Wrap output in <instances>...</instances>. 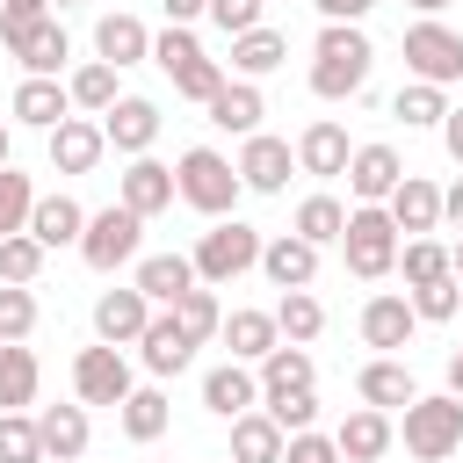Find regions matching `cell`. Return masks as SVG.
Segmentation results:
<instances>
[{"label":"cell","instance_id":"obj_6","mask_svg":"<svg viewBox=\"0 0 463 463\" xmlns=\"http://www.w3.org/2000/svg\"><path fill=\"white\" fill-rule=\"evenodd\" d=\"M137 253H145V217H137V210H123V203H109V210H87L80 260H87L94 275H116V268H130Z\"/></svg>","mask_w":463,"mask_h":463},{"label":"cell","instance_id":"obj_50","mask_svg":"<svg viewBox=\"0 0 463 463\" xmlns=\"http://www.w3.org/2000/svg\"><path fill=\"white\" fill-rule=\"evenodd\" d=\"M43 14H51V0H0V43L14 51V43L43 22Z\"/></svg>","mask_w":463,"mask_h":463},{"label":"cell","instance_id":"obj_8","mask_svg":"<svg viewBox=\"0 0 463 463\" xmlns=\"http://www.w3.org/2000/svg\"><path fill=\"white\" fill-rule=\"evenodd\" d=\"M130 383H137V376H130V354H123V347L94 340V347L72 354V398H80V405H123Z\"/></svg>","mask_w":463,"mask_h":463},{"label":"cell","instance_id":"obj_19","mask_svg":"<svg viewBox=\"0 0 463 463\" xmlns=\"http://www.w3.org/2000/svg\"><path fill=\"white\" fill-rule=\"evenodd\" d=\"M260 275L275 289H311L318 282V246L297 239V232H275V239H260Z\"/></svg>","mask_w":463,"mask_h":463},{"label":"cell","instance_id":"obj_9","mask_svg":"<svg viewBox=\"0 0 463 463\" xmlns=\"http://www.w3.org/2000/svg\"><path fill=\"white\" fill-rule=\"evenodd\" d=\"M101 137H109V152H123V159L152 152V145H159V101H152V94H116V101L101 109Z\"/></svg>","mask_w":463,"mask_h":463},{"label":"cell","instance_id":"obj_48","mask_svg":"<svg viewBox=\"0 0 463 463\" xmlns=\"http://www.w3.org/2000/svg\"><path fill=\"white\" fill-rule=\"evenodd\" d=\"M166 80H174V94H181V101H210L232 72H224V58H210V51H203V58H188V65H181V72H166Z\"/></svg>","mask_w":463,"mask_h":463},{"label":"cell","instance_id":"obj_31","mask_svg":"<svg viewBox=\"0 0 463 463\" xmlns=\"http://www.w3.org/2000/svg\"><path fill=\"white\" fill-rule=\"evenodd\" d=\"M282 58H289V36L268 29V22H253V29L232 36V72H239V80H268Z\"/></svg>","mask_w":463,"mask_h":463},{"label":"cell","instance_id":"obj_57","mask_svg":"<svg viewBox=\"0 0 463 463\" xmlns=\"http://www.w3.org/2000/svg\"><path fill=\"white\" fill-rule=\"evenodd\" d=\"M449 398H463V347L449 354Z\"/></svg>","mask_w":463,"mask_h":463},{"label":"cell","instance_id":"obj_27","mask_svg":"<svg viewBox=\"0 0 463 463\" xmlns=\"http://www.w3.org/2000/svg\"><path fill=\"white\" fill-rule=\"evenodd\" d=\"M130 268H137L130 282H137V289L152 297V311H166V304H174L181 289H195V260H188V253H137Z\"/></svg>","mask_w":463,"mask_h":463},{"label":"cell","instance_id":"obj_54","mask_svg":"<svg viewBox=\"0 0 463 463\" xmlns=\"http://www.w3.org/2000/svg\"><path fill=\"white\" fill-rule=\"evenodd\" d=\"M441 145H449V159L463 166V101H449V116H441Z\"/></svg>","mask_w":463,"mask_h":463},{"label":"cell","instance_id":"obj_15","mask_svg":"<svg viewBox=\"0 0 463 463\" xmlns=\"http://www.w3.org/2000/svg\"><path fill=\"white\" fill-rule=\"evenodd\" d=\"M130 347H137V362H145L152 376H181V369L195 362V340L181 333V318H174V311H152V318H145V333H137Z\"/></svg>","mask_w":463,"mask_h":463},{"label":"cell","instance_id":"obj_41","mask_svg":"<svg viewBox=\"0 0 463 463\" xmlns=\"http://www.w3.org/2000/svg\"><path fill=\"white\" fill-rule=\"evenodd\" d=\"M405 304H412V318H420V326H449V318L463 311V282H456V275L412 282V289H405Z\"/></svg>","mask_w":463,"mask_h":463},{"label":"cell","instance_id":"obj_52","mask_svg":"<svg viewBox=\"0 0 463 463\" xmlns=\"http://www.w3.org/2000/svg\"><path fill=\"white\" fill-rule=\"evenodd\" d=\"M260 7H268V0H210L203 14H210L224 36H239V29H253V22H260Z\"/></svg>","mask_w":463,"mask_h":463},{"label":"cell","instance_id":"obj_11","mask_svg":"<svg viewBox=\"0 0 463 463\" xmlns=\"http://www.w3.org/2000/svg\"><path fill=\"white\" fill-rule=\"evenodd\" d=\"M51 137V174H94L101 166V152H109V137H101V116H65L58 130H43Z\"/></svg>","mask_w":463,"mask_h":463},{"label":"cell","instance_id":"obj_60","mask_svg":"<svg viewBox=\"0 0 463 463\" xmlns=\"http://www.w3.org/2000/svg\"><path fill=\"white\" fill-rule=\"evenodd\" d=\"M65 7H87V0H51V14H65Z\"/></svg>","mask_w":463,"mask_h":463},{"label":"cell","instance_id":"obj_34","mask_svg":"<svg viewBox=\"0 0 463 463\" xmlns=\"http://www.w3.org/2000/svg\"><path fill=\"white\" fill-rule=\"evenodd\" d=\"M217 340L232 347V362H260V354H268L282 333H275V311H224Z\"/></svg>","mask_w":463,"mask_h":463},{"label":"cell","instance_id":"obj_13","mask_svg":"<svg viewBox=\"0 0 463 463\" xmlns=\"http://www.w3.org/2000/svg\"><path fill=\"white\" fill-rule=\"evenodd\" d=\"M7 116H14L22 130H58V123L72 116V94H65V80H43V72H22V87L7 94Z\"/></svg>","mask_w":463,"mask_h":463},{"label":"cell","instance_id":"obj_7","mask_svg":"<svg viewBox=\"0 0 463 463\" xmlns=\"http://www.w3.org/2000/svg\"><path fill=\"white\" fill-rule=\"evenodd\" d=\"M405 72L427 80V87H456L463 80V36L449 22H434V14H420L405 29Z\"/></svg>","mask_w":463,"mask_h":463},{"label":"cell","instance_id":"obj_43","mask_svg":"<svg viewBox=\"0 0 463 463\" xmlns=\"http://www.w3.org/2000/svg\"><path fill=\"white\" fill-rule=\"evenodd\" d=\"M36 318H43L36 289H29V282H0V340H29Z\"/></svg>","mask_w":463,"mask_h":463},{"label":"cell","instance_id":"obj_37","mask_svg":"<svg viewBox=\"0 0 463 463\" xmlns=\"http://www.w3.org/2000/svg\"><path fill=\"white\" fill-rule=\"evenodd\" d=\"M65 94H72V109H80V116H101L123 87H116V65H109V58H87V65H72V72H65Z\"/></svg>","mask_w":463,"mask_h":463},{"label":"cell","instance_id":"obj_47","mask_svg":"<svg viewBox=\"0 0 463 463\" xmlns=\"http://www.w3.org/2000/svg\"><path fill=\"white\" fill-rule=\"evenodd\" d=\"M29 203H36V181H29V174L7 159V166H0V239L29 224Z\"/></svg>","mask_w":463,"mask_h":463},{"label":"cell","instance_id":"obj_56","mask_svg":"<svg viewBox=\"0 0 463 463\" xmlns=\"http://www.w3.org/2000/svg\"><path fill=\"white\" fill-rule=\"evenodd\" d=\"M441 217L463 232V181H449V188H441Z\"/></svg>","mask_w":463,"mask_h":463},{"label":"cell","instance_id":"obj_32","mask_svg":"<svg viewBox=\"0 0 463 463\" xmlns=\"http://www.w3.org/2000/svg\"><path fill=\"white\" fill-rule=\"evenodd\" d=\"M116 420H123V434H130V441H145V449H152V441L166 434V420H174V398H166L159 383H130V398L116 405Z\"/></svg>","mask_w":463,"mask_h":463},{"label":"cell","instance_id":"obj_29","mask_svg":"<svg viewBox=\"0 0 463 463\" xmlns=\"http://www.w3.org/2000/svg\"><path fill=\"white\" fill-rule=\"evenodd\" d=\"M253 376H260V398H268V391H311V383H318V362H311V347L275 340V347L253 362Z\"/></svg>","mask_w":463,"mask_h":463},{"label":"cell","instance_id":"obj_46","mask_svg":"<svg viewBox=\"0 0 463 463\" xmlns=\"http://www.w3.org/2000/svg\"><path fill=\"white\" fill-rule=\"evenodd\" d=\"M0 463H43L36 412H0Z\"/></svg>","mask_w":463,"mask_h":463},{"label":"cell","instance_id":"obj_4","mask_svg":"<svg viewBox=\"0 0 463 463\" xmlns=\"http://www.w3.org/2000/svg\"><path fill=\"white\" fill-rule=\"evenodd\" d=\"M340 260L354 282H383L398 268V224L383 203H354L347 210V232H340Z\"/></svg>","mask_w":463,"mask_h":463},{"label":"cell","instance_id":"obj_10","mask_svg":"<svg viewBox=\"0 0 463 463\" xmlns=\"http://www.w3.org/2000/svg\"><path fill=\"white\" fill-rule=\"evenodd\" d=\"M239 181H246V195H282L289 188V174H297V152H289V137H268V130H253V137H239Z\"/></svg>","mask_w":463,"mask_h":463},{"label":"cell","instance_id":"obj_44","mask_svg":"<svg viewBox=\"0 0 463 463\" xmlns=\"http://www.w3.org/2000/svg\"><path fill=\"white\" fill-rule=\"evenodd\" d=\"M260 412H268L282 434H304V427H318V391H268Z\"/></svg>","mask_w":463,"mask_h":463},{"label":"cell","instance_id":"obj_38","mask_svg":"<svg viewBox=\"0 0 463 463\" xmlns=\"http://www.w3.org/2000/svg\"><path fill=\"white\" fill-rule=\"evenodd\" d=\"M391 116H398L405 130H441V116H449V87H427V80H405V87L391 94Z\"/></svg>","mask_w":463,"mask_h":463},{"label":"cell","instance_id":"obj_24","mask_svg":"<svg viewBox=\"0 0 463 463\" xmlns=\"http://www.w3.org/2000/svg\"><path fill=\"white\" fill-rule=\"evenodd\" d=\"M36 434H43V463H80L87 441H94L80 398H72V405H43V412H36Z\"/></svg>","mask_w":463,"mask_h":463},{"label":"cell","instance_id":"obj_2","mask_svg":"<svg viewBox=\"0 0 463 463\" xmlns=\"http://www.w3.org/2000/svg\"><path fill=\"white\" fill-rule=\"evenodd\" d=\"M239 195H246V181H239V166L217 145H188L174 159V203H188L195 217H232Z\"/></svg>","mask_w":463,"mask_h":463},{"label":"cell","instance_id":"obj_55","mask_svg":"<svg viewBox=\"0 0 463 463\" xmlns=\"http://www.w3.org/2000/svg\"><path fill=\"white\" fill-rule=\"evenodd\" d=\"M203 7H210V0H159V14H166V22H188V29L203 22Z\"/></svg>","mask_w":463,"mask_h":463},{"label":"cell","instance_id":"obj_17","mask_svg":"<svg viewBox=\"0 0 463 463\" xmlns=\"http://www.w3.org/2000/svg\"><path fill=\"white\" fill-rule=\"evenodd\" d=\"M383 210H391L398 239H420V232H434V224H441V188H434L427 174H412V166H405V181L383 195Z\"/></svg>","mask_w":463,"mask_h":463},{"label":"cell","instance_id":"obj_53","mask_svg":"<svg viewBox=\"0 0 463 463\" xmlns=\"http://www.w3.org/2000/svg\"><path fill=\"white\" fill-rule=\"evenodd\" d=\"M311 7H318V22H362L376 0H311Z\"/></svg>","mask_w":463,"mask_h":463},{"label":"cell","instance_id":"obj_16","mask_svg":"<svg viewBox=\"0 0 463 463\" xmlns=\"http://www.w3.org/2000/svg\"><path fill=\"white\" fill-rule=\"evenodd\" d=\"M289 152H297V174H311V181H340L354 145H347V130H340L333 116H318V123H304V137H297Z\"/></svg>","mask_w":463,"mask_h":463},{"label":"cell","instance_id":"obj_3","mask_svg":"<svg viewBox=\"0 0 463 463\" xmlns=\"http://www.w3.org/2000/svg\"><path fill=\"white\" fill-rule=\"evenodd\" d=\"M398 427V441H405V456L412 463H441V456H456L463 449V398H449V391H420L412 405H405V420H391Z\"/></svg>","mask_w":463,"mask_h":463},{"label":"cell","instance_id":"obj_61","mask_svg":"<svg viewBox=\"0 0 463 463\" xmlns=\"http://www.w3.org/2000/svg\"><path fill=\"white\" fill-rule=\"evenodd\" d=\"M0 130H7V109H0Z\"/></svg>","mask_w":463,"mask_h":463},{"label":"cell","instance_id":"obj_42","mask_svg":"<svg viewBox=\"0 0 463 463\" xmlns=\"http://www.w3.org/2000/svg\"><path fill=\"white\" fill-rule=\"evenodd\" d=\"M391 275H405V289H412V282H434V275H449V246H441L434 232L398 239V268H391Z\"/></svg>","mask_w":463,"mask_h":463},{"label":"cell","instance_id":"obj_49","mask_svg":"<svg viewBox=\"0 0 463 463\" xmlns=\"http://www.w3.org/2000/svg\"><path fill=\"white\" fill-rule=\"evenodd\" d=\"M188 58H203V43H195V29H188V22H166V29L152 36V65H159V72H181Z\"/></svg>","mask_w":463,"mask_h":463},{"label":"cell","instance_id":"obj_59","mask_svg":"<svg viewBox=\"0 0 463 463\" xmlns=\"http://www.w3.org/2000/svg\"><path fill=\"white\" fill-rule=\"evenodd\" d=\"M412 7H420V14H441V7H449V0H412Z\"/></svg>","mask_w":463,"mask_h":463},{"label":"cell","instance_id":"obj_35","mask_svg":"<svg viewBox=\"0 0 463 463\" xmlns=\"http://www.w3.org/2000/svg\"><path fill=\"white\" fill-rule=\"evenodd\" d=\"M282 441H289V434H282L260 405L232 420V463H282Z\"/></svg>","mask_w":463,"mask_h":463},{"label":"cell","instance_id":"obj_39","mask_svg":"<svg viewBox=\"0 0 463 463\" xmlns=\"http://www.w3.org/2000/svg\"><path fill=\"white\" fill-rule=\"evenodd\" d=\"M275 333L297 340V347H311V340L326 333V304H318L311 289H282V297H275Z\"/></svg>","mask_w":463,"mask_h":463},{"label":"cell","instance_id":"obj_20","mask_svg":"<svg viewBox=\"0 0 463 463\" xmlns=\"http://www.w3.org/2000/svg\"><path fill=\"white\" fill-rule=\"evenodd\" d=\"M145 318H152V297H145L137 282L94 297V340H109V347H130V340L145 333Z\"/></svg>","mask_w":463,"mask_h":463},{"label":"cell","instance_id":"obj_18","mask_svg":"<svg viewBox=\"0 0 463 463\" xmlns=\"http://www.w3.org/2000/svg\"><path fill=\"white\" fill-rule=\"evenodd\" d=\"M43 253H58V246H80V232H87V210L65 195V188H51V195H36L29 203V224H22Z\"/></svg>","mask_w":463,"mask_h":463},{"label":"cell","instance_id":"obj_14","mask_svg":"<svg viewBox=\"0 0 463 463\" xmlns=\"http://www.w3.org/2000/svg\"><path fill=\"white\" fill-rule=\"evenodd\" d=\"M398 181H405L398 145H383V137H376V145H354V152H347V195H354V203H383Z\"/></svg>","mask_w":463,"mask_h":463},{"label":"cell","instance_id":"obj_21","mask_svg":"<svg viewBox=\"0 0 463 463\" xmlns=\"http://www.w3.org/2000/svg\"><path fill=\"white\" fill-rule=\"evenodd\" d=\"M412 333H420V318H412V304H405L398 289H376V297L362 304V340H369L376 354H405Z\"/></svg>","mask_w":463,"mask_h":463},{"label":"cell","instance_id":"obj_1","mask_svg":"<svg viewBox=\"0 0 463 463\" xmlns=\"http://www.w3.org/2000/svg\"><path fill=\"white\" fill-rule=\"evenodd\" d=\"M376 72V43L362 22H318V43H311V94L318 101H354Z\"/></svg>","mask_w":463,"mask_h":463},{"label":"cell","instance_id":"obj_28","mask_svg":"<svg viewBox=\"0 0 463 463\" xmlns=\"http://www.w3.org/2000/svg\"><path fill=\"white\" fill-rule=\"evenodd\" d=\"M94 58H109L116 72H123V65H145V58H152V29H145L137 14H101V22H94Z\"/></svg>","mask_w":463,"mask_h":463},{"label":"cell","instance_id":"obj_45","mask_svg":"<svg viewBox=\"0 0 463 463\" xmlns=\"http://www.w3.org/2000/svg\"><path fill=\"white\" fill-rule=\"evenodd\" d=\"M43 260H51V253H43L29 232H7V239H0V282H29V289H36Z\"/></svg>","mask_w":463,"mask_h":463},{"label":"cell","instance_id":"obj_40","mask_svg":"<svg viewBox=\"0 0 463 463\" xmlns=\"http://www.w3.org/2000/svg\"><path fill=\"white\" fill-rule=\"evenodd\" d=\"M174 318H181V333L203 347V340H217V326H224V304H217V289L210 282H195V289H181L174 304H166Z\"/></svg>","mask_w":463,"mask_h":463},{"label":"cell","instance_id":"obj_58","mask_svg":"<svg viewBox=\"0 0 463 463\" xmlns=\"http://www.w3.org/2000/svg\"><path fill=\"white\" fill-rule=\"evenodd\" d=\"M449 275H456V282H463V239H456V246H449Z\"/></svg>","mask_w":463,"mask_h":463},{"label":"cell","instance_id":"obj_12","mask_svg":"<svg viewBox=\"0 0 463 463\" xmlns=\"http://www.w3.org/2000/svg\"><path fill=\"white\" fill-rule=\"evenodd\" d=\"M116 203H123V210H137V217L152 224L159 210H174V166H159L152 152H137V159L116 174Z\"/></svg>","mask_w":463,"mask_h":463},{"label":"cell","instance_id":"obj_30","mask_svg":"<svg viewBox=\"0 0 463 463\" xmlns=\"http://www.w3.org/2000/svg\"><path fill=\"white\" fill-rule=\"evenodd\" d=\"M36 383H43V362H36V347H22V340H0V412H29V405H36Z\"/></svg>","mask_w":463,"mask_h":463},{"label":"cell","instance_id":"obj_22","mask_svg":"<svg viewBox=\"0 0 463 463\" xmlns=\"http://www.w3.org/2000/svg\"><path fill=\"white\" fill-rule=\"evenodd\" d=\"M391 441H398V427H391V412H376V405H354V412L333 427L340 463H376V456H391Z\"/></svg>","mask_w":463,"mask_h":463},{"label":"cell","instance_id":"obj_51","mask_svg":"<svg viewBox=\"0 0 463 463\" xmlns=\"http://www.w3.org/2000/svg\"><path fill=\"white\" fill-rule=\"evenodd\" d=\"M282 463H340V449H333V434L304 427V434H289V441H282Z\"/></svg>","mask_w":463,"mask_h":463},{"label":"cell","instance_id":"obj_33","mask_svg":"<svg viewBox=\"0 0 463 463\" xmlns=\"http://www.w3.org/2000/svg\"><path fill=\"white\" fill-rule=\"evenodd\" d=\"M14 58H22V72H43V80H58L65 72V58H72V36H65V22L58 14H43L22 43H14Z\"/></svg>","mask_w":463,"mask_h":463},{"label":"cell","instance_id":"obj_36","mask_svg":"<svg viewBox=\"0 0 463 463\" xmlns=\"http://www.w3.org/2000/svg\"><path fill=\"white\" fill-rule=\"evenodd\" d=\"M289 232H297V239H311V246H340V232H347V203L318 188V195H304V203H297Z\"/></svg>","mask_w":463,"mask_h":463},{"label":"cell","instance_id":"obj_26","mask_svg":"<svg viewBox=\"0 0 463 463\" xmlns=\"http://www.w3.org/2000/svg\"><path fill=\"white\" fill-rule=\"evenodd\" d=\"M354 391H362V405H376V412H405V405L420 398V383H412V369H405L398 354H376V362H362Z\"/></svg>","mask_w":463,"mask_h":463},{"label":"cell","instance_id":"obj_23","mask_svg":"<svg viewBox=\"0 0 463 463\" xmlns=\"http://www.w3.org/2000/svg\"><path fill=\"white\" fill-rule=\"evenodd\" d=\"M203 405H210L217 420L253 412V405H260V376H253V362H217V369H203Z\"/></svg>","mask_w":463,"mask_h":463},{"label":"cell","instance_id":"obj_25","mask_svg":"<svg viewBox=\"0 0 463 463\" xmlns=\"http://www.w3.org/2000/svg\"><path fill=\"white\" fill-rule=\"evenodd\" d=\"M203 109H210V123H217V130H232V137H253V130H260V116H268L260 80H239V72H232V80H224Z\"/></svg>","mask_w":463,"mask_h":463},{"label":"cell","instance_id":"obj_5","mask_svg":"<svg viewBox=\"0 0 463 463\" xmlns=\"http://www.w3.org/2000/svg\"><path fill=\"white\" fill-rule=\"evenodd\" d=\"M195 282H210V289H224V282H239L246 268H260V232L253 224H239V217H210V232L195 239Z\"/></svg>","mask_w":463,"mask_h":463}]
</instances>
